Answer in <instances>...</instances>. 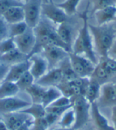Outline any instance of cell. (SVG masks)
<instances>
[{
    "instance_id": "obj_49",
    "label": "cell",
    "mask_w": 116,
    "mask_h": 130,
    "mask_svg": "<svg viewBox=\"0 0 116 130\" xmlns=\"http://www.w3.org/2000/svg\"><path fill=\"white\" fill-rule=\"evenodd\" d=\"M44 0H43V2H44ZM45 1H47V0H45Z\"/></svg>"
},
{
    "instance_id": "obj_37",
    "label": "cell",
    "mask_w": 116,
    "mask_h": 130,
    "mask_svg": "<svg viewBox=\"0 0 116 130\" xmlns=\"http://www.w3.org/2000/svg\"><path fill=\"white\" fill-rule=\"evenodd\" d=\"M9 37V28L8 24L5 20L0 17V42Z\"/></svg>"
},
{
    "instance_id": "obj_13",
    "label": "cell",
    "mask_w": 116,
    "mask_h": 130,
    "mask_svg": "<svg viewBox=\"0 0 116 130\" xmlns=\"http://www.w3.org/2000/svg\"><path fill=\"white\" fill-rule=\"evenodd\" d=\"M63 81V74L59 67L51 69L43 76L36 81L39 85L44 88L56 87L58 85Z\"/></svg>"
},
{
    "instance_id": "obj_20",
    "label": "cell",
    "mask_w": 116,
    "mask_h": 130,
    "mask_svg": "<svg viewBox=\"0 0 116 130\" xmlns=\"http://www.w3.org/2000/svg\"><path fill=\"white\" fill-rule=\"evenodd\" d=\"M56 32L60 38V40L63 41L69 49L72 52V45H73V35H72V28L69 25V23L63 22L59 24L58 28H56Z\"/></svg>"
},
{
    "instance_id": "obj_40",
    "label": "cell",
    "mask_w": 116,
    "mask_h": 130,
    "mask_svg": "<svg viewBox=\"0 0 116 130\" xmlns=\"http://www.w3.org/2000/svg\"><path fill=\"white\" fill-rule=\"evenodd\" d=\"M108 57L116 60V38L114 40V42L113 43V44L111 46L109 52H108Z\"/></svg>"
},
{
    "instance_id": "obj_16",
    "label": "cell",
    "mask_w": 116,
    "mask_h": 130,
    "mask_svg": "<svg viewBox=\"0 0 116 130\" xmlns=\"http://www.w3.org/2000/svg\"><path fill=\"white\" fill-rule=\"evenodd\" d=\"M29 68L30 62L28 59L22 62L10 66L8 73H7L4 80L16 83L23 74L29 70Z\"/></svg>"
},
{
    "instance_id": "obj_27",
    "label": "cell",
    "mask_w": 116,
    "mask_h": 130,
    "mask_svg": "<svg viewBox=\"0 0 116 130\" xmlns=\"http://www.w3.org/2000/svg\"><path fill=\"white\" fill-rule=\"evenodd\" d=\"M98 62L102 65L105 72L110 78L116 74V60L107 56L99 58V61Z\"/></svg>"
},
{
    "instance_id": "obj_1",
    "label": "cell",
    "mask_w": 116,
    "mask_h": 130,
    "mask_svg": "<svg viewBox=\"0 0 116 130\" xmlns=\"http://www.w3.org/2000/svg\"><path fill=\"white\" fill-rule=\"evenodd\" d=\"M33 31L36 36V43L28 58L33 55L40 54L44 47L48 45H55L63 48L69 53L71 52L67 46L60 40L56 29L48 19H40L37 25L33 28Z\"/></svg>"
},
{
    "instance_id": "obj_11",
    "label": "cell",
    "mask_w": 116,
    "mask_h": 130,
    "mask_svg": "<svg viewBox=\"0 0 116 130\" xmlns=\"http://www.w3.org/2000/svg\"><path fill=\"white\" fill-rule=\"evenodd\" d=\"M96 103L99 108L113 107L116 106V91L113 83L107 82L102 85L100 95Z\"/></svg>"
},
{
    "instance_id": "obj_39",
    "label": "cell",
    "mask_w": 116,
    "mask_h": 130,
    "mask_svg": "<svg viewBox=\"0 0 116 130\" xmlns=\"http://www.w3.org/2000/svg\"><path fill=\"white\" fill-rule=\"evenodd\" d=\"M9 67L10 66L4 64H0V83L4 80L7 73H8Z\"/></svg>"
},
{
    "instance_id": "obj_38",
    "label": "cell",
    "mask_w": 116,
    "mask_h": 130,
    "mask_svg": "<svg viewBox=\"0 0 116 130\" xmlns=\"http://www.w3.org/2000/svg\"><path fill=\"white\" fill-rule=\"evenodd\" d=\"M44 118H45L46 121H47L48 126L50 127L51 125L55 124L57 121H59V119H60V117L58 116V115H56V114H55V113L46 112Z\"/></svg>"
},
{
    "instance_id": "obj_30",
    "label": "cell",
    "mask_w": 116,
    "mask_h": 130,
    "mask_svg": "<svg viewBox=\"0 0 116 130\" xmlns=\"http://www.w3.org/2000/svg\"><path fill=\"white\" fill-rule=\"evenodd\" d=\"M9 28V37L14 38L24 33L28 28V26L25 21H21L18 23L8 25Z\"/></svg>"
},
{
    "instance_id": "obj_3",
    "label": "cell",
    "mask_w": 116,
    "mask_h": 130,
    "mask_svg": "<svg viewBox=\"0 0 116 130\" xmlns=\"http://www.w3.org/2000/svg\"><path fill=\"white\" fill-rule=\"evenodd\" d=\"M89 32L94 41V50L99 55V58L108 56L113 43L116 38V29L111 23L103 25L89 24Z\"/></svg>"
},
{
    "instance_id": "obj_2",
    "label": "cell",
    "mask_w": 116,
    "mask_h": 130,
    "mask_svg": "<svg viewBox=\"0 0 116 130\" xmlns=\"http://www.w3.org/2000/svg\"><path fill=\"white\" fill-rule=\"evenodd\" d=\"M89 3L85 10L81 13V17L83 20V26L80 29L76 40L72 45V53L75 55H83L89 58L92 63L96 65L98 60L95 53L94 47L92 44V38L89 28L88 21V12H89Z\"/></svg>"
},
{
    "instance_id": "obj_35",
    "label": "cell",
    "mask_w": 116,
    "mask_h": 130,
    "mask_svg": "<svg viewBox=\"0 0 116 130\" xmlns=\"http://www.w3.org/2000/svg\"><path fill=\"white\" fill-rule=\"evenodd\" d=\"M48 128L49 126L44 117L42 118L33 120L30 130H48Z\"/></svg>"
},
{
    "instance_id": "obj_25",
    "label": "cell",
    "mask_w": 116,
    "mask_h": 130,
    "mask_svg": "<svg viewBox=\"0 0 116 130\" xmlns=\"http://www.w3.org/2000/svg\"><path fill=\"white\" fill-rule=\"evenodd\" d=\"M20 112L28 114L33 120L42 118L45 116V107L40 103H31L28 107L20 110Z\"/></svg>"
},
{
    "instance_id": "obj_24",
    "label": "cell",
    "mask_w": 116,
    "mask_h": 130,
    "mask_svg": "<svg viewBox=\"0 0 116 130\" xmlns=\"http://www.w3.org/2000/svg\"><path fill=\"white\" fill-rule=\"evenodd\" d=\"M47 88H44L41 85H39L36 82L33 84L30 87H28L25 91L28 94L31 99H32V103H42V99L45 90Z\"/></svg>"
},
{
    "instance_id": "obj_46",
    "label": "cell",
    "mask_w": 116,
    "mask_h": 130,
    "mask_svg": "<svg viewBox=\"0 0 116 130\" xmlns=\"http://www.w3.org/2000/svg\"><path fill=\"white\" fill-rule=\"evenodd\" d=\"M114 88H115V91H116V83L114 84Z\"/></svg>"
},
{
    "instance_id": "obj_41",
    "label": "cell",
    "mask_w": 116,
    "mask_h": 130,
    "mask_svg": "<svg viewBox=\"0 0 116 130\" xmlns=\"http://www.w3.org/2000/svg\"><path fill=\"white\" fill-rule=\"evenodd\" d=\"M33 119L28 121L27 122H25V124H23L21 126H20L16 130H30L31 125H32V124H33Z\"/></svg>"
},
{
    "instance_id": "obj_7",
    "label": "cell",
    "mask_w": 116,
    "mask_h": 130,
    "mask_svg": "<svg viewBox=\"0 0 116 130\" xmlns=\"http://www.w3.org/2000/svg\"><path fill=\"white\" fill-rule=\"evenodd\" d=\"M41 55L46 59L48 69L58 67L59 63L68 57L69 52L55 45H48L41 51Z\"/></svg>"
},
{
    "instance_id": "obj_36",
    "label": "cell",
    "mask_w": 116,
    "mask_h": 130,
    "mask_svg": "<svg viewBox=\"0 0 116 130\" xmlns=\"http://www.w3.org/2000/svg\"><path fill=\"white\" fill-rule=\"evenodd\" d=\"M72 105L71 103V99L63 96V95H61L59 98H58L56 100L54 101L50 106H55V107H64V106H70Z\"/></svg>"
},
{
    "instance_id": "obj_17",
    "label": "cell",
    "mask_w": 116,
    "mask_h": 130,
    "mask_svg": "<svg viewBox=\"0 0 116 130\" xmlns=\"http://www.w3.org/2000/svg\"><path fill=\"white\" fill-rule=\"evenodd\" d=\"M95 18L96 20L97 25L100 26L103 25L109 24V23L115 21L116 18V6H110L105 8L98 10L93 13Z\"/></svg>"
},
{
    "instance_id": "obj_48",
    "label": "cell",
    "mask_w": 116,
    "mask_h": 130,
    "mask_svg": "<svg viewBox=\"0 0 116 130\" xmlns=\"http://www.w3.org/2000/svg\"><path fill=\"white\" fill-rule=\"evenodd\" d=\"M86 130H91V129H90V128H89V129H86Z\"/></svg>"
},
{
    "instance_id": "obj_29",
    "label": "cell",
    "mask_w": 116,
    "mask_h": 130,
    "mask_svg": "<svg viewBox=\"0 0 116 130\" xmlns=\"http://www.w3.org/2000/svg\"><path fill=\"white\" fill-rule=\"evenodd\" d=\"M75 121V115L73 108H69L67 110L59 119V125L61 128H73V125Z\"/></svg>"
},
{
    "instance_id": "obj_44",
    "label": "cell",
    "mask_w": 116,
    "mask_h": 130,
    "mask_svg": "<svg viewBox=\"0 0 116 130\" xmlns=\"http://www.w3.org/2000/svg\"><path fill=\"white\" fill-rule=\"evenodd\" d=\"M54 130H74L73 128H55Z\"/></svg>"
},
{
    "instance_id": "obj_5",
    "label": "cell",
    "mask_w": 116,
    "mask_h": 130,
    "mask_svg": "<svg viewBox=\"0 0 116 130\" xmlns=\"http://www.w3.org/2000/svg\"><path fill=\"white\" fill-rule=\"evenodd\" d=\"M68 57L74 72L79 77H90L96 66L94 63L86 57L75 55L72 52L69 53Z\"/></svg>"
},
{
    "instance_id": "obj_21",
    "label": "cell",
    "mask_w": 116,
    "mask_h": 130,
    "mask_svg": "<svg viewBox=\"0 0 116 130\" xmlns=\"http://www.w3.org/2000/svg\"><path fill=\"white\" fill-rule=\"evenodd\" d=\"M101 86L102 85H100L98 81L89 77V84L85 90V94H84V98L87 99V101L90 104L96 103L98 100L100 95Z\"/></svg>"
},
{
    "instance_id": "obj_6",
    "label": "cell",
    "mask_w": 116,
    "mask_h": 130,
    "mask_svg": "<svg viewBox=\"0 0 116 130\" xmlns=\"http://www.w3.org/2000/svg\"><path fill=\"white\" fill-rule=\"evenodd\" d=\"M43 0H28L23 5L25 22L28 28H34L40 21Z\"/></svg>"
},
{
    "instance_id": "obj_51",
    "label": "cell",
    "mask_w": 116,
    "mask_h": 130,
    "mask_svg": "<svg viewBox=\"0 0 116 130\" xmlns=\"http://www.w3.org/2000/svg\"><path fill=\"white\" fill-rule=\"evenodd\" d=\"M115 21H116V18H115Z\"/></svg>"
},
{
    "instance_id": "obj_33",
    "label": "cell",
    "mask_w": 116,
    "mask_h": 130,
    "mask_svg": "<svg viewBox=\"0 0 116 130\" xmlns=\"http://www.w3.org/2000/svg\"><path fill=\"white\" fill-rule=\"evenodd\" d=\"M24 3L18 0H0V16L13 6H23Z\"/></svg>"
},
{
    "instance_id": "obj_23",
    "label": "cell",
    "mask_w": 116,
    "mask_h": 130,
    "mask_svg": "<svg viewBox=\"0 0 116 130\" xmlns=\"http://www.w3.org/2000/svg\"><path fill=\"white\" fill-rule=\"evenodd\" d=\"M20 91L15 82L3 80L0 83V99L16 96Z\"/></svg>"
},
{
    "instance_id": "obj_18",
    "label": "cell",
    "mask_w": 116,
    "mask_h": 130,
    "mask_svg": "<svg viewBox=\"0 0 116 130\" xmlns=\"http://www.w3.org/2000/svg\"><path fill=\"white\" fill-rule=\"evenodd\" d=\"M26 60H28V56L20 52L17 48L6 54L0 55V64H4L8 66L22 62Z\"/></svg>"
},
{
    "instance_id": "obj_43",
    "label": "cell",
    "mask_w": 116,
    "mask_h": 130,
    "mask_svg": "<svg viewBox=\"0 0 116 130\" xmlns=\"http://www.w3.org/2000/svg\"><path fill=\"white\" fill-rule=\"evenodd\" d=\"M0 130H9L3 119L0 120Z\"/></svg>"
},
{
    "instance_id": "obj_42",
    "label": "cell",
    "mask_w": 116,
    "mask_h": 130,
    "mask_svg": "<svg viewBox=\"0 0 116 130\" xmlns=\"http://www.w3.org/2000/svg\"><path fill=\"white\" fill-rule=\"evenodd\" d=\"M111 120L113 122V127L114 130H116V106L112 107V112H111Z\"/></svg>"
},
{
    "instance_id": "obj_8",
    "label": "cell",
    "mask_w": 116,
    "mask_h": 130,
    "mask_svg": "<svg viewBox=\"0 0 116 130\" xmlns=\"http://www.w3.org/2000/svg\"><path fill=\"white\" fill-rule=\"evenodd\" d=\"M41 13L51 22L55 24H62L68 21V16L61 8L54 3L51 0L44 1L41 6Z\"/></svg>"
},
{
    "instance_id": "obj_45",
    "label": "cell",
    "mask_w": 116,
    "mask_h": 130,
    "mask_svg": "<svg viewBox=\"0 0 116 130\" xmlns=\"http://www.w3.org/2000/svg\"><path fill=\"white\" fill-rule=\"evenodd\" d=\"M19 2H21V3H22V2H25V3H26L28 0H18Z\"/></svg>"
},
{
    "instance_id": "obj_4",
    "label": "cell",
    "mask_w": 116,
    "mask_h": 130,
    "mask_svg": "<svg viewBox=\"0 0 116 130\" xmlns=\"http://www.w3.org/2000/svg\"><path fill=\"white\" fill-rule=\"evenodd\" d=\"M70 99L75 115V121L73 128L74 130H80L89 121L91 104L83 95H77Z\"/></svg>"
},
{
    "instance_id": "obj_12",
    "label": "cell",
    "mask_w": 116,
    "mask_h": 130,
    "mask_svg": "<svg viewBox=\"0 0 116 130\" xmlns=\"http://www.w3.org/2000/svg\"><path fill=\"white\" fill-rule=\"evenodd\" d=\"M28 59L30 62L29 72L36 81L48 72V62L46 59L40 54H35L31 55Z\"/></svg>"
},
{
    "instance_id": "obj_47",
    "label": "cell",
    "mask_w": 116,
    "mask_h": 130,
    "mask_svg": "<svg viewBox=\"0 0 116 130\" xmlns=\"http://www.w3.org/2000/svg\"><path fill=\"white\" fill-rule=\"evenodd\" d=\"M114 5H115V6H116V0H115V3H114Z\"/></svg>"
},
{
    "instance_id": "obj_14",
    "label": "cell",
    "mask_w": 116,
    "mask_h": 130,
    "mask_svg": "<svg viewBox=\"0 0 116 130\" xmlns=\"http://www.w3.org/2000/svg\"><path fill=\"white\" fill-rule=\"evenodd\" d=\"M90 115L93 121L96 130H114V127L110 125L107 118L100 112L96 102L91 104Z\"/></svg>"
},
{
    "instance_id": "obj_9",
    "label": "cell",
    "mask_w": 116,
    "mask_h": 130,
    "mask_svg": "<svg viewBox=\"0 0 116 130\" xmlns=\"http://www.w3.org/2000/svg\"><path fill=\"white\" fill-rule=\"evenodd\" d=\"M13 40L16 45V48L28 57L36 43V36L33 28H28L23 34L14 37Z\"/></svg>"
},
{
    "instance_id": "obj_22",
    "label": "cell",
    "mask_w": 116,
    "mask_h": 130,
    "mask_svg": "<svg viewBox=\"0 0 116 130\" xmlns=\"http://www.w3.org/2000/svg\"><path fill=\"white\" fill-rule=\"evenodd\" d=\"M58 67L60 68L62 74H63V81H71L79 77L74 72L70 62H69V57H66L65 59L62 61Z\"/></svg>"
},
{
    "instance_id": "obj_15",
    "label": "cell",
    "mask_w": 116,
    "mask_h": 130,
    "mask_svg": "<svg viewBox=\"0 0 116 130\" xmlns=\"http://www.w3.org/2000/svg\"><path fill=\"white\" fill-rule=\"evenodd\" d=\"M3 121L5 122L9 130H16L28 121L33 119L28 114L21 113L20 111L5 114L3 115Z\"/></svg>"
},
{
    "instance_id": "obj_19",
    "label": "cell",
    "mask_w": 116,
    "mask_h": 130,
    "mask_svg": "<svg viewBox=\"0 0 116 130\" xmlns=\"http://www.w3.org/2000/svg\"><path fill=\"white\" fill-rule=\"evenodd\" d=\"M2 18L8 25L25 21V13L22 6H13L7 10Z\"/></svg>"
},
{
    "instance_id": "obj_32",
    "label": "cell",
    "mask_w": 116,
    "mask_h": 130,
    "mask_svg": "<svg viewBox=\"0 0 116 130\" xmlns=\"http://www.w3.org/2000/svg\"><path fill=\"white\" fill-rule=\"evenodd\" d=\"M14 49H16V45L13 38L8 37L0 42V55L6 54Z\"/></svg>"
},
{
    "instance_id": "obj_28",
    "label": "cell",
    "mask_w": 116,
    "mask_h": 130,
    "mask_svg": "<svg viewBox=\"0 0 116 130\" xmlns=\"http://www.w3.org/2000/svg\"><path fill=\"white\" fill-rule=\"evenodd\" d=\"M81 0H65L64 2L56 5L63 10L68 17L72 16L77 12V7Z\"/></svg>"
},
{
    "instance_id": "obj_50",
    "label": "cell",
    "mask_w": 116,
    "mask_h": 130,
    "mask_svg": "<svg viewBox=\"0 0 116 130\" xmlns=\"http://www.w3.org/2000/svg\"><path fill=\"white\" fill-rule=\"evenodd\" d=\"M1 119H2V118H1V117H0V120H1Z\"/></svg>"
},
{
    "instance_id": "obj_10",
    "label": "cell",
    "mask_w": 116,
    "mask_h": 130,
    "mask_svg": "<svg viewBox=\"0 0 116 130\" xmlns=\"http://www.w3.org/2000/svg\"><path fill=\"white\" fill-rule=\"evenodd\" d=\"M28 101L16 96L0 99V113L5 115L14 112H18L31 105Z\"/></svg>"
},
{
    "instance_id": "obj_31",
    "label": "cell",
    "mask_w": 116,
    "mask_h": 130,
    "mask_svg": "<svg viewBox=\"0 0 116 130\" xmlns=\"http://www.w3.org/2000/svg\"><path fill=\"white\" fill-rule=\"evenodd\" d=\"M35 82H36V80H35L34 77L28 70L21 76L20 79L16 82V84L20 90L25 91L28 87H30Z\"/></svg>"
},
{
    "instance_id": "obj_34",
    "label": "cell",
    "mask_w": 116,
    "mask_h": 130,
    "mask_svg": "<svg viewBox=\"0 0 116 130\" xmlns=\"http://www.w3.org/2000/svg\"><path fill=\"white\" fill-rule=\"evenodd\" d=\"M115 0H93V9L92 10V15L98 10L105 8L107 6H115Z\"/></svg>"
},
{
    "instance_id": "obj_26",
    "label": "cell",
    "mask_w": 116,
    "mask_h": 130,
    "mask_svg": "<svg viewBox=\"0 0 116 130\" xmlns=\"http://www.w3.org/2000/svg\"><path fill=\"white\" fill-rule=\"evenodd\" d=\"M62 95L60 91L56 87H50L47 88L42 99V105L44 107H48L54 101L56 100L58 98Z\"/></svg>"
}]
</instances>
